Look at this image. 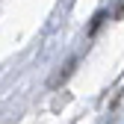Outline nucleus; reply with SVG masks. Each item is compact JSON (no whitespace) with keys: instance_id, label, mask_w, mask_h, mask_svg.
I'll return each instance as SVG.
<instances>
[{"instance_id":"nucleus-1","label":"nucleus","mask_w":124,"mask_h":124,"mask_svg":"<svg viewBox=\"0 0 124 124\" xmlns=\"http://www.w3.org/2000/svg\"><path fill=\"white\" fill-rule=\"evenodd\" d=\"M74 65H77V62H74V59H71V62H68V65H65V71H59V74H56V77H53V80H50V86H59V83H62V80H65V77H68V74H71V68H74Z\"/></svg>"}]
</instances>
